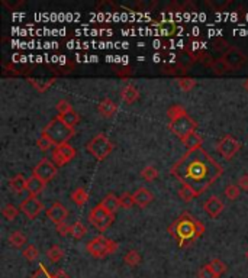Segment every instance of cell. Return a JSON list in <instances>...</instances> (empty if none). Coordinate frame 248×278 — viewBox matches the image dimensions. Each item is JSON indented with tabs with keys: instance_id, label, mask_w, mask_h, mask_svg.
Returning <instances> with one entry per match:
<instances>
[{
	"instance_id": "8",
	"label": "cell",
	"mask_w": 248,
	"mask_h": 278,
	"mask_svg": "<svg viewBox=\"0 0 248 278\" xmlns=\"http://www.w3.org/2000/svg\"><path fill=\"white\" fill-rule=\"evenodd\" d=\"M241 144L237 138H234L232 135H225L219 139L217 145V150L219 154L222 155L225 159H232L237 152L240 151Z\"/></svg>"
},
{
	"instance_id": "21",
	"label": "cell",
	"mask_w": 248,
	"mask_h": 278,
	"mask_svg": "<svg viewBox=\"0 0 248 278\" xmlns=\"http://www.w3.org/2000/svg\"><path fill=\"white\" fill-rule=\"evenodd\" d=\"M44 187H45V183L44 181H41L38 177H35V176H32L28 178V183H27V191L33 196V197H36L42 190H44Z\"/></svg>"
},
{
	"instance_id": "38",
	"label": "cell",
	"mask_w": 248,
	"mask_h": 278,
	"mask_svg": "<svg viewBox=\"0 0 248 278\" xmlns=\"http://www.w3.org/2000/svg\"><path fill=\"white\" fill-rule=\"evenodd\" d=\"M119 203L122 209H131L135 202H134V196L131 193H124L122 196H119Z\"/></svg>"
},
{
	"instance_id": "30",
	"label": "cell",
	"mask_w": 248,
	"mask_h": 278,
	"mask_svg": "<svg viewBox=\"0 0 248 278\" xmlns=\"http://www.w3.org/2000/svg\"><path fill=\"white\" fill-rule=\"evenodd\" d=\"M141 177L145 180V181H154L158 178V170L155 168L154 165H147V167H144L142 168V171H141Z\"/></svg>"
},
{
	"instance_id": "7",
	"label": "cell",
	"mask_w": 248,
	"mask_h": 278,
	"mask_svg": "<svg viewBox=\"0 0 248 278\" xmlns=\"http://www.w3.org/2000/svg\"><path fill=\"white\" fill-rule=\"evenodd\" d=\"M113 220H115V215H110L109 212H106L100 204L94 206L93 209L90 210V213H89L90 225H93L99 232L108 230L109 226L113 223Z\"/></svg>"
},
{
	"instance_id": "37",
	"label": "cell",
	"mask_w": 248,
	"mask_h": 278,
	"mask_svg": "<svg viewBox=\"0 0 248 278\" xmlns=\"http://www.w3.org/2000/svg\"><path fill=\"white\" fill-rule=\"evenodd\" d=\"M55 109H57V112L60 113V116H61V115H65V113H68V112H71V110H74L73 106H71V103H70L68 100H65V99H61V100L57 101Z\"/></svg>"
},
{
	"instance_id": "31",
	"label": "cell",
	"mask_w": 248,
	"mask_h": 278,
	"mask_svg": "<svg viewBox=\"0 0 248 278\" xmlns=\"http://www.w3.org/2000/svg\"><path fill=\"white\" fill-rule=\"evenodd\" d=\"M208 65H209V67L214 70V73L218 74V76H222V74H225V73H228V71H229V67L225 64V61H223L222 58L214 60L212 62H209Z\"/></svg>"
},
{
	"instance_id": "1",
	"label": "cell",
	"mask_w": 248,
	"mask_h": 278,
	"mask_svg": "<svg viewBox=\"0 0 248 278\" xmlns=\"http://www.w3.org/2000/svg\"><path fill=\"white\" fill-rule=\"evenodd\" d=\"M170 171L182 184L190 185L199 194L212 187L223 174L222 165L203 148L187 151L173 164Z\"/></svg>"
},
{
	"instance_id": "9",
	"label": "cell",
	"mask_w": 248,
	"mask_h": 278,
	"mask_svg": "<svg viewBox=\"0 0 248 278\" xmlns=\"http://www.w3.org/2000/svg\"><path fill=\"white\" fill-rule=\"evenodd\" d=\"M33 176L47 184L57 176V165L48 158H42L33 168Z\"/></svg>"
},
{
	"instance_id": "28",
	"label": "cell",
	"mask_w": 248,
	"mask_h": 278,
	"mask_svg": "<svg viewBox=\"0 0 248 278\" xmlns=\"http://www.w3.org/2000/svg\"><path fill=\"white\" fill-rule=\"evenodd\" d=\"M58 118H60L68 127H73V129H74L76 125L80 122V115H79L76 110H71V112H68V113H65V115H61V116H58Z\"/></svg>"
},
{
	"instance_id": "12",
	"label": "cell",
	"mask_w": 248,
	"mask_h": 278,
	"mask_svg": "<svg viewBox=\"0 0 248 278\" xmlns=\"http://www.w3.org/2000/svg\"><path fill=\"white\" fill-rule=\"evenodd\" d=\"M222 60L229 67V70H238V68H241L247 62L248 58L247 55L244 52H241L240 50L229 48V51L222 55Z\"/></svg>"
},
{
	"instance_id": "20",
	"label": "cell",
	"mask_w": 248,
	"mask_h": 278,
	"mask_svg": "<svg viewBox=\"0 0 248 278\" xmlns=\"http://www.w3.org/2000/svg\"><path fill=\"white\" fill-rule=\"evenodd\" d=\"M27 183H28V178H25L22 174H16L13 178L9 180V187L15 194H21L27 190Z\"/></svg>"
},
{
	"instance_id": "34",
	"label": "cell",
	"mask_w": 248,
	"mask_h": 278,
	"mask_svg": "<svg viewBox=\"0 0 248 278\" xmlns=\"http://www.w3.org/2000/svg\"><path fill=\"white\" fill-rule=\"evenodd\" d=\"M240 194H241V188H240V185L238 184H228L226 185V188H225V197L228 199V200H237L238 197H240Z\"/></svg>"
},
{
	"instance_id": "44",
	"label": "cell",
	"mask_w": 248,
	"mask_h": 278,
	"mask_svg": "<svg viewBox=\"0 0 248 278\" xmlns=\"http://www.w3.org/2000/svg\"><path fill=\"white\" fill-rule=\"evenodd\" d=\"M238 185H240V188H241V190L248 191V174H244V176H241V177H240V180H238Z\"/></svg>"
},
{
	"instance_id": "40",
	"label": "cell",
	"mask_w": 248,
	"mask_h": 278,
	"mask_svg": "<svg viewBox=\"0 0 248 278\" xmlns=\"http://www.w3.org/2000/svg\"><path fill=\"white\" fill-rule=\"evenodd\" d=\"M38 255H39V252H38V249L33 247V245H28V247L24 249V258L28 259L29 262L35 261L38 258Z\"/></svg>"
},
{
	"instance_id": "10",
	"label": "cell",
	"mask_w": 248,
	"mask_h": 278,
	"mask_svg": "<svg viewBox=\"0 0 248 278\" xmlns=\"http://www.w3.org/2000/svg\"><path fill=\"white\" fill-rule=\"evenodd\" d=\"M76 154H77V151L74 147H71L70 144H64V145H58L53 150L51 159L57 167H64L65 164H68L70 161L74 159Z\"/></svg>"
},
{
	"instance_id": "45",
	"label": "cell",
	"mask_w": 248,
	"mask_h": 278,
	"mask_svg": "<svg viewBox=\"0 0 248 278\" xmlns=\"http://www.w3.org/2000/svg\"><path fill=\"white\" fill-rule=\"evenodd\" d=\"M54 278H70L62 270H60V271H57L55 274H54Z\"/></svg>"
},
{
	"instance_id": "29",
	"label": "cell",
	"mask_w": 248,
	"mask_h": 278,
	"mask_svg": "<svg viewBox=\"0 0 248 278\" xmlns=\"http://www.w3.org/2000/svg\"><path fill=\"white\" fill-rule=\"evenodd\" d=\"M47 256H48V259L53 264H57V262H60L62 258H64V251L58 245H53L47 251Z\"/></svg>"
},
{
	"instance_id": "26",
	"label": "cell",
	"mask_w": 248,
	"mask_h": 278,
	"mask_svg": "<svg viewBox=\"0 0 248 278\" xmlns=\"http://www.w3.org/2000/svg\"><path fill=\"white\" fill-rule=\"evenodd\" d=\"M28 81H29V84H31L36 92L44 93L47 92V90L54 84L55 78H50V80H35V78H29Z\"/></svg>"
},
{
	"instance_id": "41",
	"label": "cell",
	"mask_w": 248,
	"mask_h": 278,
	"mask_svg": "<svg viewBox=\"0 0 248 278\" xmlns=\"http://www.w3.org/2000/svg\"><path fill=\"white\" fill-rule=\"evenodd\" d=\"M199 278H218L217 274L214 273L211 264H206L203 265L200 270H199Z\"/></svg>"
},
{
	"instance_id": "19",
	"label": "cell",
	"mask_w": 248,
	"mask_h": 278,
	"mask_svg": "<svg viewBox=\"0 0 248 278\" xmlns=\"http://www.w3.org/2000/svg\"><path fill=\"white\" fill-rule=\"evenodd\" d=\"M121 99L125 104H132L139 99V92L134 84H126L121 90Z\"/></svg>"
},
{
	"instance_id": "25",
	"label": "cell",
	"mask_w": 248,
	"mask_h": 278,
	"mask_svg": "<svg viewBox=\"0 0 248 278\" xmlns=\"http://www.w3.org/2000/svg\"><path fill=\"white\" fill-rule=\"evenodd\" d=\"M9 244L13 248H22L25 244H27V236L25 233H22L21 230H13L9 238H7Z\"/></svg>"
},
{
	"instance_id": "43",
	"label": "cell",
	"mask_w": 248,
	"mask_h": 278,
	"mask_svg": "<svg viewBox=\"0 0 248 278\" xmlns=\"http://www.w3.org/2000/svg\"><path fill=\"white\" fill-rule=\"evenodd\" d=\"M55 229H57V233L60 236H67L68 233H71V226H68L65 222H62L60 225H55Z\"/></svg>"
},
{
	"instance_id": "27",
	"label": "cell",
	"mask_w": 248,
	"mask_h": 278,
	"mask_svg": "<svg viewBox=\"0 0 248 278\" xmlns=\"http://www.w3.org/2000/svg\"><path fill=\"white\" fill-rule=\"evenodd\" d=\"M86 233H87V227H86L84 223H82V222H74V223L71 225V233H70V235H71L74 239L80 241V239H83V238L86 236Z\"/></svg>"
},
{
	"instance_id": "16",
	"label": "cell",
	"mask_w": 248,
	"mask_h": 278,
	"mask_svg": "<svg viewBox=\"0 0 248 278\" xmlns=\"http://www.w3.org/2000/svg\"><path fill=\"white\" fill-rule=\"evenodd\" d=\"M97 112L102 118L110 119L118 112V104L112 99H103L97 106Z\"/></svg>"
},
{
	"instance_id": "4",
	"label": "cell",
	"mask_w": 248,
	"mask_h": 278,
	"mask_svg": "<svg viewBox=\"0 0 248 278\" xmlns=\"http://www.w3.org/2000/svg\"><path fill=\"white\" fill-rule=\"evenodd\" d=\"M74 129L73 127H68L67 125L62 122L60 118H54L53 121H50L47 126L42 129V136L48 138L55 147L58 145H64V144H68L70 139L74 136Z\"/></svg>"
},
{
	"instance_id": "47",
	"label": "cell",
	"mask_w": 248,
	"mask_h": 278,
	"mask_svg": "<svg viewBox=\"0 0 248 278\" xmlns=\"http://www.w3.org/2000/svg\"><path fill=\"white\" fill-rule=\"evenodd\" d=\"M246 256H247V259H248V251H247V252H246Z\"/></svg>"
},
{
	"instance_id": "23",
	"label": "cell",
	"mask_w": 248,
	"mask_h": 278,
	"mask_svg": "<svg viewBox=\"0 0 248 278\" xmlns=\"http://www.w3.org/2000/svg\"><path fill=\"white\" fill-rule=\"evenodd\" d=\"M177 194H179V197H180L183 202H186V203H190L192 200H194L196 197L200 196L196 190H193L190 185L186 184H182V187H180L179 191H177Z\"/></svg>"
},
{
	"instance_id": "13",
	"label": "cell",
	"mask_w": 248,
	"mask_h": 278,
	"mask_svg": "<svg viewBox=\"0 0 248 278\" xmlns=\"http://www.w3.org/2000/svg\"><path fill=\"white\" fill-rule=\"evenodd\" d=\"M223 202L218 197V196H212L209 197L205 203H203V210L205 213L212 219H217L220 216V213L223 212Z\"/></svg>"
},
{
	"instance_id": "5",
	"label": "cell",
	"mask_w": 248,
	"mask_h": 278,
	"mask_svg": "<svg viewBox=\"0 0 248 278\" xmlns=\"http://www.w3.org/2000/svg\"><path fill=\"white\" fill-rule=\"evenodd\" d=\"M86 150L92 154L97 161H105L113 151L112 141L105 133H97L87 142Z\"/></svg>"
},
{
	"instance_id": "33",
	"label": "cell",
	"mask_w": 248,
	"mask_h": 278,
	"mask_svg": "<svg viewBox=\"0 0 248 278\" xmlns=\"http://www.w3.org/2000/svg\"><path fill=\"white\" fill-rule=\"evenodd\" d=\"M1 215H3V217H4L6 220L12 222V220H15V219L18 217V215H19V209L15 207L13 204L7 203V204H4V207L1 209Z\"/></svg>"
},
{
	"instance_id": "15",
	"label": "cell",
	"mask_w": 248,
	"mask_h": 278,
	"mask_svg": "<svg viewBox=\"0 0 248 278\" xmlns=\"http://www.w3.org/2000/svg\"><path fill=\"white\" fill-rule=\"evenodd\" d=\"M132 196H134L135 206H138L141 209H145L154 200L153 193L148 188H145V187H139L138 190H135V193H132Z\"/></svg>"
},
{
	"instance_id": "35",
	"label": "cell",
	"mask_w": 248,
	"mask_h": 278,
	"mask_svg": "<svg viewBox=\"0 0 248 278\" xmlns=\"http://www.w3.org/2000/svg\"><path fill=\"white\" fill-rule=\"evenodd\" d=\"M209 264H211V267H212V270L217 274L218 278H220V276H223L228 271V265L223 261H220V259H214Z\"/></svg>"
},
{
	"instance_id": "17",
	"label": "cell",
	"mask_w": 248,
	"mask_h": 278,
	"mask_svg": "<svg viewBox=\"0 0 248 278\" xmlns=\"http://www.w3.org/2000/svg\"><path fill=\"white\" fill-rule=\"evenodd\" d=\"M106 212H109L110 215H115L116 213V210L121 207V203H119V197L116 196V194H113V193H109V194H106L105 196V199L99 203Z\"/></svg>"
},
{
	"instance_id": "14",
	"label": "cell",
	"mask_w": 248,
	"mask_h": 278,
	"mask_svg": "<svg viewBox=\"0 0 248 278\" xmlns=\"http://www.w3.org/2000/svg\"><path fill=\"white\" fill-rule=\"evenodd\" d=\"M68 216V210H67V207L61 204V203H58V202H55V203H53L51 206H50V209L47 210V217L53 222V223H55V225H60L62 223L65 219Z\"/></svg>"
},
{
	"instance_id": "22",
	"label": "cell",
	"mask_w": 248,
	"mask_h": 278,
	"mask_svg": "<svg viewBox=\"0 0 248 278\" xmlns=\"http://www.w3.org/2000/svg\"><path fill=\"white\" fill-rule=\"evenodd\" d=\"M89 199H90V196H89L87 190L83 188V187H77V188L71 193V200H73L77 206H84V204L89 202Z\"/></svg>"
},
{
	"instance_id": "36",
	"label": "cell",
	"mask_w": 248,
	"mask_h": 278,
	"mask_svg": "<svg viewBox=\"0 0 248 278\" xmlns=\"http://www.w3.org/2000/svg\"><path fill=\"white\" fill-rule=\"evenodd\" d=\"M36 147H38L39 151H42V152H47V151L55 148V145H54L48 138H45V136H42V135H41V138L36 141Z\"/></svg>"
},
{
	"instance_id": "24",
	"label": "cell",
	"mask_w": 248,
	"mask_h": 278,
	"mask_svg": "<svg viewBox=\"0 0 248 278\" xmlns=\"http://www.w3.org/2000/svg\"><path fill=\"white\" fill-rule=\"evenodd\" d=\"M141 261H142V256H141V253H139L138 251H135V249H131V251H128V252L125 253L124 262L128 267H131V268H135L137 265H139Z\"/></svg>"
},
{
	"instance_id": "46",
	"label": "cell",
	"mask_w": 248,
	"mask_h": 278,
	"mask_svg": "<svg viewBox=\"0 0 248 278\" xmlns=\"http://www.w3.org/2000/svg\"><path fill=\"white\" fill-rule=\"evenodd\" d=\"M243 86H244V89H246V90L248 92V78L246 80V81H244V84H243Z\"/></svg>"
},
{
	"instance_id": "6",
	"label": "cell",
	"mask_w": 248,
	"mask_h": 278,
	"mask_svg": "<svg viewBox=\"0 0 248 278\" xmlns=\"http://www.w3.org/2000/svg\"><path fill=\"white\" fill-rule=\"evenodd\" d=\"M86 251L93 258H105L118 251V244L106 236H96L86 244Z\"/></svg>"
},
{
	"instance_id": "42",
	"label": "cell",
	"mask_w": 248,
	"mask_h": 278,
	"mask_svg": "<svg viewBox=\"0 0 248 278\" xmlns=\"http://www.w3.org/2000/svg\"><path fill=\"white\" fill-rule=\"evenodd\" d=\"M31 278H54V276H51L50 271L47 270V267H45L44 264H41L39 268L32 274Z\"/></svg>"
},
{
	"instance_id": "32",
	"label": "cell",
	"mask_w": 248,
	"mask_h": 278,
	"mask_svg": "<svg viewBox=\"0 0 248 278\" xmlns=\"http://www.w3.org/2000/svg\"><path fill=\"white\" fill-rule=\"evenodd\" d=\"M197 81L192 77H180L177 78V86L183 90V92H190L196 87Z\"/></svg>"
},
{
	"instance_id": "2",
	"label": "cell",
	"mask_w": 248,
	"mask_h": 278,
	"mask_svg": "<svg viewBox=\"0 0 248 278\" xmlns=\"http://www.w3.org/2000/svg\"><path fill=\"white\" fill-rule=\"evenodd\" d=\"M168 232L173 238L177 239L179 247L183 248L199 239L205 233V225L196 220L190 213H183L170 225Z\"/></svg>"
},
{
	"instance_id": "18",
	"label": "cell",
	"mask_w": 248,
	"mask_h": 278,
	"mask_svg": "<svg viewBox=\"0 0 248 278\" xmlns=\"http://www.w3.org/2000/svg\"><path fill=\"white\" fill-rule=\"evenodd\" d=\"M182 144L186 147L187 151H194V150H200L202 145H203V138L197 133V132H193L190 135H187L186 138L182 139Z\"/></svg>"
},
{
	"instance_id": "11",
	"label": "cell",
	"mask_w": 248,
	"mask_h": 278,
	"mask_svg": "<svg viewBox=\"0 0 248 278\" xmlns=\"http://www.w3.org/2000/svg\"><path fill=\"white\" fill-rule=\"evenodd\" d=\"M19 209H21V212L28 217L29 220H35L36 217L42 213V210H44V204H42L36 197L29 196V197H27V199L21 203Z\"/></svg>"
},
{
	"instance_id": "3",
	"label": "cell",
	"mask_w": 248,
	"mask_h": 278,
	"mask_svg": "<svg viewBox=\"0 0 248 278\" xmlns=\"http://www.w3.org/2000/svg\"><path fill=\"white\" fill-rule=\"evenodd\" d=\"M167 116H168L170 130L179 139L186 138L187 135L196 132V129H197V124L192 119V116L187 113L186 109H183L180 104H173L167 110Z\"/></svg>"
},
{
	"instance_id": "39",
	"label": "cell",
	"mask_w": 248,
	"mask_h": 278,
	"mask_svg": "<svg viewBox=\"0 0 248 278\" xmlns=\"http://www.w3.org/2000/svg\"><path fill=\"white\" fill-rule=\"evenodd\" d=\"M212 47L217 50L218 52H220L222 55H223L225 52H228V51H229V48H231V47L226 44V41H225V39H220V38H217V39L214 41Z\"/></svg>"
}]
</instances>
